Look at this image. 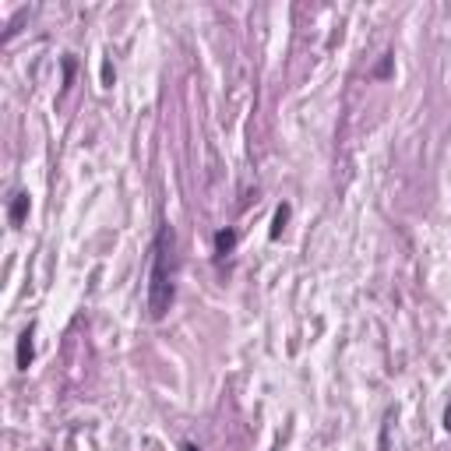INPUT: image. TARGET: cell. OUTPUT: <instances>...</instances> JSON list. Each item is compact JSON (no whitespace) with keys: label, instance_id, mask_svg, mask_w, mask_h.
Segmentation results:
<instances>
[{"label":"cell","instance_id":"obj_9","mask_svg":"<svg viewBox=\"0 0 451 451\" xmlns=\"http://www.w3.org/2000/svg\"><path fill=\"white\" fill-rule=\"evenodd\" d=\"M180 451H201V447H197V444H190V440H183V444H180Z\"/></svg>","mask_w":451,"mask_h":451},{"label":"cell","instance_id":"obj_6","mask_svg":"<svg viewBox=\"0 0 451 451\" xmlns=\"http://www.w3.org/2000/svg\"><path fill=\"white\" fill-rule=\"evenodd\" d=\"M391 71H395V53H384L377 71H374V78H391Z\"/></svg>","mask_w":451,"mask_h":451},{"label":"cell","instance_id":"obj_7","mask_svg":"<svg viewBox=\"0 0 451 451\" xmlns=\"http://www.w3.org/2000/svg\"><path fill=\"white\" fill-rule=\"evenodd\" d=\"M113 78H117L113 64H110V60H103V85H113Z\"/></svg>","mask_w":451,"mask_h":451},{"label":"cell","instance_id":"obj_4","mask_svg":"<svg viewBox=\"0 0 451 451\" xmlns=\"http://www.w3.org/2000/svg\"><path fill=\"white\" fill-rule=\"evenodd\" d=\"M233 247H237V230H218V233H215V254H218V258L233 254Z\"/></svg>","mask_w":451,"mask_h":451},{"label":"cell","instance_id":"obj_8","mask_svg":"<svg viewBox=\"0 0 451 451\" xmlns=\"http://www.w3.org/2000/svg\"><path fill=\"white\" fill-rule=\"evenodd\" d=\"M74 74V57H64V81H71Z\"/></svg>","mask_w":451,"mask_h":451},{"label":"cell","instance_id":"obj_3","mask_svg":"<svg viewBox=\"0 0 451 451\" xmlns=\"http://www.w3.org/2000/svg\"><path fill=\"white\" fill-rule=\"evenodd\" d=\"M25 215H29V194H25V190H18V194L11 197L8 218H11V226H22V222H25Z\"/></svg>","mask_w":451,"mask_h":451},{"label":"cell","instance_id":"obj_5","mask_svg":"<svg viewBox=\"0 0 451 451\" xmlns=\"http://www.w3.org/2000/svg\"><path fill=\"white\" fill-rule=\"evenodd\" d=\"M289 211H293L289 204H279V208H275V215H272V230H268V237H272V240H279V237H282L286 222H289Z\"/></svg>","mask_w":451,"mask_h":451},{"label":"cell","instance_id":"obj_2","mask_svg":"<svg viewBox=\"0 0 451 451\" xmlns=\"http://www.w3.org/2000/svg\"><path fill=\"white\" fill-rule=\"evenodd\" d=\"M32 360H36V342H32V328H29V332L18 335V356H15V363H18V370H29Z\"/></svg>","mask_w":451,"mask_h":451},{"label":"cell","instance_id":"obj_1","mask_svg":"<svg viewBox=\"0 0 451 451\" xmlns=\"http://www.w3.org/2000/svg\"><path fill=\"white\" fill-rule=\"evenodd\" d=\"M173 251H176L173 230L169 226H159V233L152 240V272H148V314L155 321L166 318V311L173 307V296H176V289H173V265H176Z\"/></svg>","mask_w":451,"mask_h":451},{"label":"cell","instance_id":"obj_10","mask_svg":"<svg viewBox=\"0 0 451 451\" xmlns=\"http://www.w3.org/2000/svg\"><path fill=\"white\" fill-rule=\"evenodd\" d=\"M444 426H447V430H451V405H447V409H444Z\"/></svg>","mask_w":451,"mask_h":451}]
</instances>
